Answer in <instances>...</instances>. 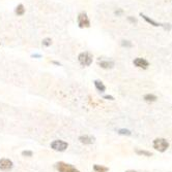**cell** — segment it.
<instances>
[{"mask_svg": "<svg viewBox=\"0 0 172 172\" xmlns=\"http://www.w3.org/2000/svg\"><path fill=\"white\" fill-rule=\"evenodd\" d=\"M152 146H154V149L156 151H158L160 152H164L169 147V143L165 138H157L152 142Z\"/></svg>", "mask_w": 172, "mask_h": 172, "instance_id": "1", "label": "cell"}, {"mask_svg": "<svg viewBox=\"0 0 172 172\" xmlns=\"http://www.w3.org/2000/svg\"><path fill=\"white\" fill-rule=\"evenodd\" d=\"M55 167H56L58 172H80L78 169L75 168L73 165L67 164L64 162H58V163H56Z\"/></svg>", "mask_w": 172, "mask_h": 172, "instance_id": "2", "label": "cell"}, {"mask_svg": "<svg viewBox=\"0 0 172 172\" xmlns=\"http://www.w3.org/2000/svg\"><path fill=\"white\" fill-rule=\"evenodd\" d=\"M79 62L82 66H89L92 63V55L88 52L81 53L79 55Z\"/></svg>", "mask_w": 172, "mask_h": 172, "instance_id": "3", "label": "cell"}, {"mask_svg": "<svg viewBox=\"0 0 172 172\" xmlns=\"http://www.w3.org/2000/svg\"><path fill=\"white\" fill-rule=\"evenodd\" d=\"M67 147H69V143L60 139L54 140V141L51 143V149H53L56 152H64Z\"/></svg>", "mask_w": 172, "mask_h": 172, "instance_id": "4", "label": "cell"}, {"mask_svg": "<svg viewBox=\"0 0 172 172\" xmlns=\"http://www.w3.org/2000/svg\"><path fill=\"white\" fill-rule=\"evenodd\" d=\"M78 24L80 28H88L90 27V22L87 17L86 13H81L78 17Z\"/></svg>", "mask_w": 172, "mask_h": 172, "instance_id": "5", "label": "cell"}, {"mask_svg": "<svg viewBox=\"0 0 172 172\" xmlns=\"http://www.w3.org/2000/svg\"><path fill=\"white\" fill-rule=\"evenodd\" d=\"M14 167V163L9 159H0V170L8 171Z\"/></svg>", "mask_w": 172, "mask_h": 172, "instance_id": "6", "label": "cell"}, {"mask_svg": "<svg viewBox=\"0 0 172 172\" xmlns=\"http://www.w3.org/2000/svg\"><path fill=\"white\" fill-rule=\"evenodd\" d=\"M134 64H135V66L139 67V68H142V69H147L149 66L148 61L143 59V58H137V59H135Z\"/></svg>", "mask_w": 172, "mask_h": 172, "instance_id": "7", "label": "cell"}, {"mask_svg": "<svg viewBox=\"0 0 172 172\" xmlns=\"http://www.w3.org/2000/svg\"><path fill=\"white\" fill-rule=\"evenodd\" d=\"M99 66H101L104 69H111L114 66V62L109 61V60H100L99 61Z\"/></svg>", "mask_w": 172, "mask_h": 172, "instance_id": "8", "label": "cell"}, {"mask_svg": "<svg viewBox=\"0 0 172 172\" xmlns=\"http://www.w3.org/2000/svg\"><path fill=\"white\" fill-rule=\"evenodd\" d=\"M79 141L83 144H91L93 143L94 138L92 136H89V135H81L79 137Z\"/></svg>", "mask_w": 172, "mask_h": 172, "instance_id": "9", "label": "cell"}, {"mask_svg": "<svg viewBox=\"0 0 172 172\" xmlns=\"http://www.w3.org/2000/svg\"><path fill=\"white\" fill-rule=\"evenodd\" d=\"M94 86H96V90H98L99 92H101V93H103V92L106 91V87L105 84L102 83L101 81H94Z\"/></svg>", "mask_w": 172, "mask_h": 172, "instance_id": "10", "label": "cell"}, {"mask_svg": "<svg viewBox=\"0 0 172 172\" xmlns=\"http://www.w3.org/2000/svg\"><path fill=\"white\" fill-rule=\"evenodd\" d=\"M107 171H109L108 167H105L103 165H98V164L93 165V172H107Z\"/></svg>", "mask_w": 172, "mask_h": 172, "instance_id": "11", "label": "cell"}, {"mask_svg": "<svg viewBox=\"0 0 172 172\" xmlns=\"http://www.w3.org/2000/svg\"><path fill=\"white\" fill-rule=\"evenodd\" d=\"M140 16H141L142 18H143L144 20L147 22V23L151 24V25H152V26H154V27H159V26H162L160 23H157V22H154V20H151V19H149L148 17H147V16H145V14H140Z\"/></svg>", "mask_w": 172, "mask_h": 172, "instance_id": "12", "label": "cell"}, {"mask_svg": "<svg viewBox=\"0 0 172 172\" xmlns=\"http://www.w3.org/2000/svg\"><path fill=\"white\" fill-rule=\"evenodd\" d=\"M157 99H158V97L154 94H146L144 96V100L146 102H154V101H157Z\"/></svg>", "mask_w": 172, "mask_h": 172, "instance_id": "13", "label": "cell"}, {"mask_svg": "<svg viewBox=\"0 0 172 172\" xmlns=\"http://www.w3.org/2000/svg\"><path fill=\"white\" fill-rule=\"evenodd\" d=\"M16 14L18 16H23L24 13H25V8H24V5L23 4H19L18 6L16 7Z\"/></svg>", "mask_w": 172, "mask_h": 172, "instance_id": "14", "label": "cell"}, {"mask_svg": "<svg viewBox=\"0 0 172 172\" xmlns=\"http://www.w3.org/2000/svg\"><path fill=\"white\" fill-rule=\"evenodd\" d=\"M136 154L139 155V156H145V157H151L152 156V152H147V151H143V149H136Z\"/></svg>", "mask_w": 172, "mask_h": 172, "instance_id": "15", "label": "cell"}, {"mask_svg": "<svg viewBox=\"0 0 172 172\" xmlns=\"http://www.w3.org/2000/svg\"><path fill=\"white\" fill-rule=\"evenodd\" d=\"M118 134H120V135H128V136H130L132 133H131V131L128 130V129H119V130H118Z\"/></svg>", "mask_w": 172, "mask_h": 172, "instance_id": "16", "label": "cell"}, {"mask_svg": "<svg viewBox=\"0 0 172 172\" xmlns=\"http://www.w3.org/2000/svg\"><path fill=\"white\" fill-rule=\"evenodd\" d=\"M22 156L23 157H32L33 156V152L32 151H23L22 152Z\"/></svg>", "mask_w": 172, "mask_h": 172, "instance_id": "17", "label": "cell"}, {"mask_svg": "<svg viewBox=\"0 0 172 172\" xmlns=\"http://www.w3.org/2000/svg\"><path fill=\"white\" fill-rule=\"evenodd\" d=\"M51 43H52L51 38H45V39L43 40V45H45V47H50Z\"/></svg>", "mask_w": 172, "mask_h": 172, "instance_id": "18", "label": "cell"}, {"mask_svg": "<svg viewBox=\"0 0 172 172\" xmlns=\"http://www.w3.org/2000/svg\"><path fill=\"white\" fill-rule=\"evenodd\" d=\"M122 47H125V48H132V42L128 41V40H122Z\"/></svg>", "mask_w": 172, "mask_h": 172, "instance_id": "19", "label": "cell"}, {"mask_svg": "<svg viewBox=\"0 0 172 172\" xmlns=\"http://www.w3.org/2000/svg\"><path fill=\"white\" fill-rule=\"evenodd\" d=\"M128 20H129L131 23H137V20L135 18H133V17H129V18H128Z\"/></svg>", "mask_w": 172, "mask_h": 172, "instance_id": "20", "label": "cell"}, {"mask_svg": "<svg viewBox=\"0 0 172 172\" xmlns=\"http://www.w3.org/2000/svg\"><path fill=\"white\" fill-rule=\"evenodd\" d=\"M104 99H107V100H114V97H113V96L106 95V96H104Z\"/></svg>", "mask_w": 172, "mask_h": 172, "instance_id": "21", "label": "cell"}, {"mask_svg": "<svg viewBox=\"0 0 172 172\" xmlns=\"http://www.w3.org/2000/svg\"><path fill=\"white\" fill-rule=\"evenodd\" d=\"M122 14V9H118V11H115V14H117V16H120Z\"/></svg>", "mask_w": 172, "mask_h": 172, "instance_id": "22", "label": "cell"}, {"mask_svg": "<svg viewBox=\"0 0 172 172\" xmlns=\"http://www.w3.org/2000/svg\"><path fill=\"white\" fill-rule=\"evenodd\" d=\"M53 64H55V65H60V63L59 62H56V61H52Z\"/></svg>", "mask_w": 172, "mask_h": 172, "instance_id": "23", "label": "cell"}, {"mask_svg": "<svg viewBox=\"0 0 172 172\" xmlns=\"http://www.w3.org/2000/svg\"><path fill=\"white\" fill-rule=\"evenodd\" d=\"M125 172H137V171H135V170H127Z\"/></svg>", "mask_w": 172, "mask_h": 172, "instance_id": "24", "label": "cell"}]
</instances>
